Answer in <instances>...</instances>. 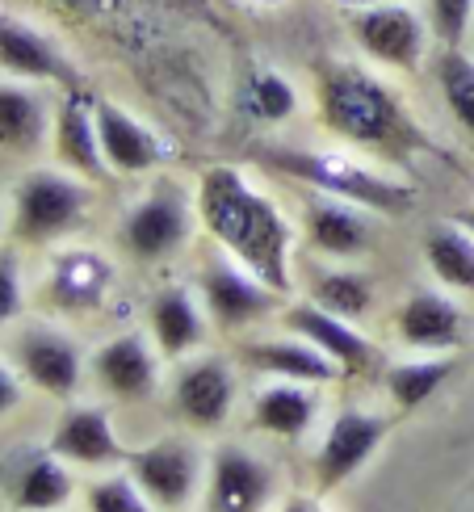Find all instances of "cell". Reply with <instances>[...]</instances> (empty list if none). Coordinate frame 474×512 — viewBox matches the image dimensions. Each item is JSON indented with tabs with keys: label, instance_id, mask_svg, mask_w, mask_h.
Listing matches in <instances>:
<instances>
[{
	"label": "cell",
	"instance_id": "5",
	"mask_svg": "<svg viewBox=\"0 0 474 512\" xmlns=\"http://www.w3.org/2000/svg\"><path fill=\"white\" fill-rule=\"evenodd\" d=\"M269 164L282 173L298 177L303 185L319 189L328 198H344L357 206L382 210V215H403L412 210V189L399 181H386L382 173H370L365 164L349 156H332V152H269Z\"/></svg>",
	"mask_w": 474,
	"mask_h": 512
},
{
	"label": "cell",
	"instance_id": "28",
	"mask_svg": "<svg viewBox=\"0 0 474 512\" xmlns=\"http://www.w3.org/2000/svg\"><path fill=\"white\" fill-rule=\"evenodd\" d=\"M240 110L252 118V122H265V126H277V122H290L298 114V89L273 68H252L244 72L240 80Z\"/></svg>",
	"mask_w": 474,
	"mask_h": 512
},
{
	"label": "cell",
	"instance_id": "8",
	"mask_svg": "<svg viewBox=\"0 0 474 512\" xmlns=\"http://www.w3.org/2000/svg\"><path fill=\"white\" fill-rule=\"evenodd\" d=\"M198 475H202L198 450L181 437L156 441V445H147V450L131 454V479L143 487V496L164 512H177L193 500V492H198Z\"/></svg>",
	"mask_w": 474,
	"mask_h": 512
},
{
	"label": "cell",
	"instance_id": "7",
	"mask_svg": "<svg viewBox=\"0 0 474 512\" xmlns=\"http://www.w3.org/2000/svg\"><path fill=\"white\" fill-rule=\"evenodd\" d=\"M202 303H206V315L214 319V328L240 332L277 307V290L265 286L256 273H248L235 256L219 252L202 269Z\"/></svg>",
	"mask_w": 474,
	"mask_h": 512
},
{
	"label": "cell",
	"instance_id": "14",
	"mask_svg": "<svg viewBox=\"0 0 474 512\" xmlns=\"http://www.w3.org/2000/svg\"><path fill=\"white\" fill-rule=\"evenodd\" d=\"M172 399L193 429H219L235 403V374L223 357L185 361L177 382H172Z\"/></svg>",
	"mask_w": 474,
	"mask_h": 512
},
{
	"label": "cell",
	"instance_id": "6",
	"mask_svg": "<svg viewBox=\"0 0 474 512\" xmlns=\"http://www.w3.org/2000/svg\"><path fill=\"white\" fill-rule=\"evenodd\" d=\"M349 30L353 42L361 47L365 59L382 63V68H395V72H416L424 55H428V17L416 13L412 5H365L349 17Z\"/></svg>",
	"mask_w": 474,
	"mask_h": 512
},
{
	"label": "cell",
	"instance_id": "27",
	"mask_svg": "<svg viewBox=\"0 0 474 512\" xmlns=\"http://www.w3.org/2000/svg\"><path fill=\"white\" fill-rule=\"evenodd\" d=\"M72 492H76V483L68 475V466H63L55 450H47V454H30L21 462L17 483H13V504L17 512H55L72 500Z\"/></svg>",
	"mask_w": 474,
	"mask_h": 512
},
{
	"label": "cell",
	"instance_id": "33",
	"mask_svg": "<svg viewBox=\"0 0 474 512\" xmlns=\"http://www.w3.org/2000/svg\"><path fill=\"white\" fill-rule=\"evenodd\" d=\"M424 17L441 47H462V38L474 30V0H428Z\"/></svg>",
	"mask_w": 474,
	"mask_h": 512
},
{
	"label": "cell",
	"instance_id": "13",
	"mask_svg": "<svg viewBox=\"0 0 474 512\" xmlns=\"http://www.w3.org/2000/svg\"><path fill=\"white\" fill-rule=\"evenodd\" d=\"M97 114V139H101V156L110 164V173L118 177H139L147 168H156L164 156V143L156 139L152 126H143L135 114H126L118 101L97 97L93 101Z\"/></svg>",
	"mask_w": 474,
	"mask_h": 512
},
{
	"label": "cell",
	"instance_id": "2",
	"mask_svg": "<svg viewBox=\"0 0 474 512\" xmlns=\"http://www.w3.org/2000/svg\"><path fill=\"white\" fill-rule=\"evenodd\" d=\"M315 97H319L323 126L353 147L399 156L420 143L416 126L407 118L403 101L395 97V89L382 84L370 68H361V63H344V59L323 63Z\"/></svg>",
	"mask_w": 474,
	"mask_h": 512
},
{
	"label": "cell",
	"instance_id": "24",
	"mask_svg": "<svg viewBox=\"0 0 474 512\" xmlns=\"http://www.w3.org/2000/svg\"><path fill=\"white\" fill-rule=\"evenodd\" d=\"M110 282H114L110 261L97 256V252L76 248V252H63L55 261L47 294H51V303H59L63 311H89V307L105 303Z\"/></svg>",
	"mask_w": 474,
	"mask_h": 512
},
{
	"label": "cell",
	"instance_id": "36",
	"mask_svg": "<svg viewBox=\"0 0 474 512\" xmlns=\"http://www.w3.org/2000/svg\"><path fill=\"white\" fill-rule=\"evenodd\" d=\"M55 5L72 9V13H97V9H110V5H118V0H55Z\"/></svg>",
	"mask_w": 474,
	"mask_h": 512
},
{
	"label": "cell",
	"instance_id": "17",
	"mask_svg": "<svg viewBox=\"0 0 474 512\" xmlns=\"http://www.w3.org/2000/svg\"><path fill=\"white\" fill-rule=\"evenodd\" d=\"M55 105L30 80H0V152L34 156L51 143Z\"/></svg>",
	"mask_w": 474,
	"mask_h": 512
},
{
	"label": "cell",
	"instance_id": "40",
	"mask_svg": "<svg viewBox=\"0 0 474 512\" xmlns=\"http://www.w3.org/2000/svg\"><path fill=\"white\" fill-rule=\"evenodd\" d=\"M0 231H5V206H0Z\"/></svg>",
	"mask_w": 474,
	"mask_h": 512
},
{
	"label": "cell",
	"instance_id": "11",
	"mask_svg": "<svg viewBox=\"0 0 474 512\" xmlns=\"http://www.w3.org/2000/svg\"><path fill=\"white\" fill-rule=\"evenodd\" d=\"M0 72L9 80H30V84H63V89L76 84L72 59L38 26L13 13H0Z\"/></svg>",
	"mask_w": 474,
	"mask_h": 512
},
{
	"label": "cell",
	"instance_id": "9",
	"mask_svg": "<svg viewBox=\"0 0 474 512\" xmlns=\"http://www.w3.org/2000/svg\"><path fill=\"white\" fill-rule=\"evenodd\" d=\"M51 156L59 168L84 177V181H101L110 173V164L101 156V139H97V114H93V97L84 89H72L55 101V118H51Z\"/></svg>",
	"mask_w": 474,
	"mask_h": 512
},
{
	"label": "cell",
	"instance_id": "4",
	"mask_svg": "<svg viewBox=\"0 0 474 512\" xmlns=\"http://www.w3.org/2000/svg\"><path fill=\"white\" fill-rule=\"evenodd\" d=\"M193 219H198V198H189L177 181H160L122 215L114 240L126 261L160 265L189 244Z\"/></svg>",
	"mask_w": 474,
	"mask_h": 512
},
{
	"label": "cell",
	"instance_id": "21",
	"mask_svg": "<svg viewBox=\"0 0 474 512\" xmlns=\"http://www.w3.org/2000/svg\"><path fill=\"white\" fill-rule=\"evenodd\" d=\"M51 450L76 466H114L122 458L114 420L105 408H68L51 433Z\"/></svg>",
	"mask_w": 474,
	"mask_h": 512
},
{
	"label": "cell",
	"instance_id": "22",
	"mask_svg": "<svg viewBox=\"0 0 474 512\" xmlns=\"http://www.w3.org/2000/svg\"><path fill=\"white\" fill-rule=\"evenodd\" d=\"M147 324H152V340L164 357H185L206 340L210 324L185 286H168L152 298V311H147Z\"/></svg>",
	"mask_w": 474,
	"mask_h": 512
},
{
	"label": "cell",
	"instance_id": "3",
	"mask_svg": "<svg viewBox=\"0 0 474 512\" xmlns=\"http://www.w3.org/2000/svg\"><path fill=\"white\" fill-rule=\"evenodd\" d=\"M89 215V181L68 168H30L13 185L9 231L17 244H55Z\"/></svg>",
	"mask_w": 474,
	"mask_h": 512
},
{
	"label": "cell",
	"instance_id": "34",
	"mask_svg": "<svg viewBox=\"0 0 474 512\" xmlns=\"http://www.w3.org/2000/svg\"><path fill=\"white\" fill-rule=\"evenodd\" d=\"M21 315V265L13 248H0V332Z\"/></svg>",
	"mask_w": 474,
	"mask_h": 512
},
{
	"label": "cell",
	"instance_id": "32",
	"mask_svg": "<svg viewBox=\"0 0 474 512\" xmlns=\"http://www.w3.org/2000/svg\"><path fill=\"white\" fill-rule=\"evenodd\" d=\"M84 508L89 512H156V504L143 496V487L131 475H110V479L89 483Z\"/></svg>",
	"mask_w": 474,
	"mask_h": 512
},
{
	"label": "cell",
	"instance_id": "20",
	"mask_svg": "<svg viewBox=\"0 0 474 512\" xmlns=\"http://www.w3.org/2000/svg\"><path fill=\"white\" fill-rule=\"evenodd\" d=\"M395 328H399L403 345H412L420 353H445V349L462 345L466 319H462V307L454 303V298H445L437 290H416L403 303Z\"/></svg>",
	"mask_w": 474,
	"mask_h": 512
},
{
	"label": "cell",
	"instance_id": "10",
	"mask_svg": "<svg viewBox=\"0 0 474 512\" xmlns=\"http://www.w3.org/2000/svg\"><path fill=\"white\" fill-rule=\"evenodd\" d=\"M13 361L26 382H34L38 391H47L55 399H72L80 391L84 378V357L63 332L55 328H26L13 340Z\"/></svg>",
	"mask_w": 474,
	"mask_h": 512
},
{
	"label": "cell",
	"instance_id": "1",
	"mask_svg": "<svg viewBox=\"0 0 474 512\" xmlns=\"http://www.w3.org/2000/svg\"><path fill=\"white\" fill-rule=\"evenodd\" d=\"M193 198H198V219L214 236V244L227 256H235L248 273L261 277L265 286H273L277 294H290L294 231L282 210H277L240 168L214 164L210 173H202V185Z\"/></svg>",
	"mask_w": 474,
	"mask_h": 512
},
{
	"label": "cell",
	"instance_id": "26",
	"mask_svg": "<svg viewBox=\"0 0 474 512\" xmlns=\"http://www.w3.org/2000/svg\"><path fill=\"white\" fill-rule=\"evenodd\" d=\"M424 265L445 290L474 294V236L462 223H437L424 236Z\"/></svg>",
	"mask_w": 474,
	"mask_h": 512
},
{
	"label": "cell",
	"instance_id": "29",
	"mask_svg": "<svg viewBox=\"0 0 474 512\" xmlns=\"http://www.w3.org/2000/svg\"><path fill=\"white\" fill-rule=\"evenodd\" d=\"M311 303L357 324V319H365L374 307V286H370V277L357 273V269H328V273L315 277Z\"/></svg>",
	"mask_w": 474,
	"mask_h": 512
},
{
	"label": "cell",
	"instance_id": "38",
	"mask_svg": "<svg viewBox=\"0 0 474 512\" xmlns=\"http://www.w3.org/2000/svg\"><path fill=\"white\" fill-rule=\"evenodd\" d=\"M454 223H462V227L470 231V236H474V206H470V210H458V215H454Z\"/></svg>",
	"mask_w": 474,
	"mask_h": 512
},
{
	"label": "cell",
	"instance_id": "35",
	"mask_svg": "<svg viewBox=\"0 0 474 512\" xmlns=\"http://www.w3.org/2000/svg\"><path fill=\"white\" fill-rule=\"evenodd\" d=\"M17 403H21V382H17V374L9 366H0V416L13 412Z\"/></svg>",
	"mask_w": 474,
	"mask_h": 512
},
{
	"label": "cell",
	"instance_id": "23",
	"mask_svg": "<svg viewBox=\"0 0 474 512\" xmlns=\"http://www.w3.org/2000/svg\"><path fill=\"white\" fill-rule=\"evenodd\" d=\"M244 361L261 374H277V378H290V382H311V387L344 374L328 353H319L303 336L298 340H256V345L244 349Z\"/></svg>",
	"mask_w": 474,
	"mask_h": 512
},
{
	"label": "cell",
	"instance_id": "30",
	"mask_svg": "<svg viewBox=\"0 0 474 512\" xmlns=\"http://www.w3.org/2000/svg\"><path fill=\"white\" fill-rule=\"evenodd\" d=\"M449 374H454V361L437 357V353L420 357V361H399V366H391V374H386V391H391V399L403 412H412L424 399H433L437 387H445Z\"/></svg>",
	"mask_w": 474,
	"mask_h": 512
},
{
	"label": "cell",
	"instance_id": "16",
	"mask_svg": "<svg viewBox=\"0 0 474 512\" xmlns=\"http://www.w3.org/2000/svg\"><path fill=\"white\" fill-rule=\"evenodd\" d=\"M97 387L114 399H147L156 391V353L139 332H122L110 345H101L89 361Z\"/></svg>",
	"mask_w": 474,
	"mask_h": 512
},
{
	"label": "cell",
	"instance_id": "19",
	"mask_svg": "<svg viewBox=\"0 0 474 512\" xmlns=\"http://www.w3.org/2000/svg\"><path fill=\"white\" fill-rule=\"evenodd\" d=\"M286 328L298 332L303 340H311L319 353H328L344 374H361V370H370V361H374V345L349 324V319H340L315 303H294L286 311Z\"/></svg>",
	"mask_w": 474,
	"mask_h": 512
},
{
	"label": "cell",
	"instance_id": "31",
	"mask_svg": "<svg viewBox=\"0 0 474 512\" xmlns=\"http://www.w3.org/2000/svg\"><path fill=\"white\" fill-rule=\"evenodd\" d=\"M445 110L454 114V122L466 135H474V55H466L462 47H445L433 63Z\"/></svg>",
	"mask_w": 474,
	"mask_h": 512
},
{
	"label": "cell",
	"instance_id": "18",
	"mask_svg": "<svg viewBox=\"0 0 474 512\" xmlns=\"http://www.w3.org/2000/svg\"><path fill=\"white\" fill-rule=\"evenodd\" d=\"M307 244L332 261H353L374 248V223L361 215L357 202L319 194L307 206Z\"/></svg>",
	"mask_w": 474,
	"mask_h": 512
},
{
	"label": "cell",
	"instance_id": "37",
	"mask_svg": "<svg viewBox=\"0 0 474 512\" xmlns=\"http://www.w3.org/2000/svg\"><path fill=\"white\" fill-rule=\"evenodd\" d=\"M282 512H323V508H319L315 500H290Z\"/></svg>",
	"mask_w": 474,
	"mask_h": 512
},
{
	"label": "cell",
	"instance_id": "25",
	"mask_svg": "<svg viewBox=\"0 0 474 512\" xmlns=\"http://www.w3.org/2000/svg\"><path fill=\"white\" fill-rule=\"evenodd\" d=\"M315 412H319V395L311 391V382L282 378L252 399V420L277 437H303L311 429Z\"/></svg>",
	"mask_w": 474,
	"mask_h": 512
},
{
	"label": "cell",
	"instance_id": "39",
	"mask_svg": "<svg viewBox=\"0 0 474 512\" xmlns=\"http://www.w3.org/2000/svg\"><path fill=\"white\" fill-rule=\"evenodd\" d=\"M357 9H365V5H391V0H353Z\"/></svg>",
	"mask_w": 474,
	"mask_h": 512
},
{
	"label": "cell",
	"instance_id": "15",
	"mask_svg": "<svg viewBox=\"0 0 474 512\" xmlns=\"http://www.w3.org/2000/svg\"><path fill=\"white\" fill-rule=\"evenodd\" d=\"M386 437V420L370 416V412H344L332 420L328 437L319 445V458H315V475L319 487H340L344 479H353L365 458H370Z\"/></svg>",
	"mask_w": 474,
	"mask_h": 512
},
{
	"label": "cell",
	"instance_id": "12",
	"mask_svg": "<svg viewBox=\"0 0 474 512\" xmlns=\"http://www.w3.org/2000/svg\"><path fill=\"white\" fill-rule=\"evenodd\" d=\"M269 496H273V475L261 458L240 450V445L214 450L206 512H265Z\"/></svg>",
	"mask_w": 474,
	"mask_h": 512
}]
</instances>
